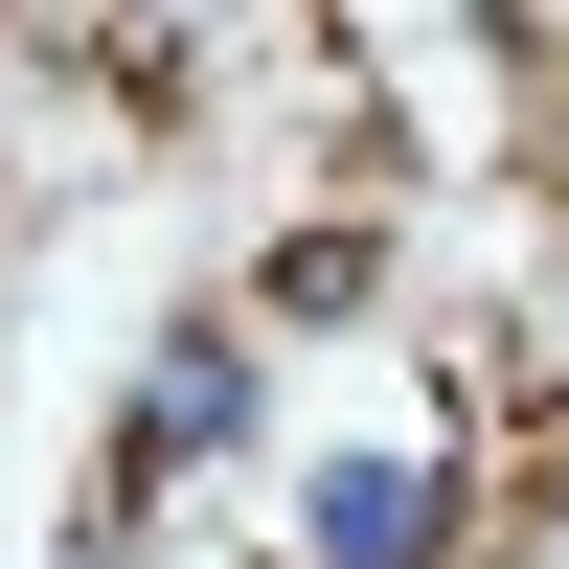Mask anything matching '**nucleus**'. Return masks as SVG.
<instances>
[{
  "instance_id": "obj_1",
  "label": "nucleus",
  "mask_w": 569,
  "mask_h": 569,
  "mask_svg": "<svg viewBox=\"0 0 569 569\" xmlns=\"http://www.w3.org/2000/svg\"><path fill=\"white\" fill-rule=\"evenodd\" d=\"M273 433V342L251 319H160V365H137V433H114V501H182L206 456Z\"/></svg>"
},
{
  "instance_id": "obj_2",
  "label": "nucleus",
  "mask_w": 569,
  "mask_h": 569,
  "mask_svg": "<svg viewBox=\"0 0 569 569\" xmlns=\"http://www.w3.org/2000/svg\"><path fill=\"white\" fill-rule=\"evenodd\" d=\"M297 569H456V456H342Z\"/></svg>"
}]
</instances>
